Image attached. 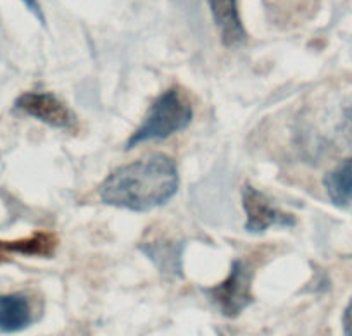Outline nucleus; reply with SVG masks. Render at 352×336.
Masks as SVG:
<instances>
[{"instance_id":"1","label":"nucleus","mask_w":352,"mask_h":336,"mask_svg":"<svg viewBox=\"0 0 352 336\" xmlns=\"http://www.w3.org/2000/svg\"><path fill=\"white\" fill-rule=\"evenodd\" d=\"M178 186L176 162L169 155L155 154L114 169L100 185L99 195L111 207L145 212L168 203Z\"/></svg>"},{"instance_id":"2","label":"nucleus","mask_w":352,"mask_h":336,"mask_svg":"<svg viewBox=\"0 0 352 336\" xmlns=\"http://www.w3.org/2000/svg\"><path fill=\"white\" fill-rule=\"evenodd\" d=\"M192 117L194 112L190 104L180 97L178 90L171 88L152 102L145 120L128 138L126 148L130 150L145 142L166 140L171 135L184 131L192 123Z\"/></svg>"},{"instance_id":"3","label":"nucleus","mask_w":352,"mask_h":336,"mask_svg":"<svg viewBox=\"0 0 352 336\" xmlns=\"http://www.w3.org/2000/svg\"><path fill=\"white\" fill-rule=\"evenodd\" d=\"M254 269L245 260H235L225 281L208 288L206 295L226 317H236L254 302Z\"/></svg>"},{"instance_id":"4","label":"nucleus","mask_w":352,"mask_h":336,"mask_svg":"<svg viewBox=\"0 0 352 336\" xmlns=\"http://www.w3.org/2000/svg\"><path fill=\"white\" fill-rule=\"evenodd\" d=\"M242 203L247 214L245 229L249 233H263L273 226H294L296 217L273 205L259 190L252 185L242 188Z\"/></svg>"},{"instance_id":"5","label":"nucleus","mask_w":352,"mask_h":336,"mask_svg":"<svg viewBox=\"0 0 352 336\" xmlns=\"http://www.w3.org/2000/svg\"><path fill=\"white\" fill-rule=\"evenodd\" d=\"M14 107L49 126L60 128V130L76 126V116L73 111L52 93L28 91L16 100Z\"/></svg>"},{"instance_id":"6","label":"nucleus","mask_w":352,"mask_h":336,"mask_svg":"<svg viewBox=\"0 0 352 336\" xmlns=\"http://www.w3.org/2000/svg\"><path fill=\"white\" fill-rule=\"evenodd\" d=\"M208 4L223 45H242L247 40V33L239 14V0H208Z\"/></svg>"},{"instance_id":"7","label":"nucleus","mask_w":352,"mask_h":336,"mask_svg":"<svg viewBox=\"0 0 352 336\" xmlns=\"http://www.w3.org/2000/svg\"><path fill=\"white\" fill-rule=\"evenodd\" d=\"M33 321L32 304L23 293L0 295V333H18Z\"/></svg>"},{"instance_id":"8","label":"nucleus","mask_w":352,"mask_h":336,"mask_svg":"<svg viewBox=\"0 0 352 336\" xmlns=\"http://www.w3.org/2000/svg\"><path fill=\"white\" fill-rule=\"evenodd\" d=\"M324 190L331 203L345 210H352V157L331 169L324 176Z\"/></svg>"},{"instance_id":"9","label":"nucleus","mask_w":352,"mask_h":336,"mask_svg":"<svg viewBox=\"0 0 352 336\" xmlns=\"http://www.w3.org/2000/svg\"><path fill=\"white\" fill-rule=\"evenodd\" d=\"M144 252H147V256L151 257L155 262V266H159V269L164 271V273H176V266L180 264V257L176 256V250L173 245L168 243H157V245H151L147 249H142Z\"/></svg>"},{"instance_id":"10","label":"nucleus","mask_w":352,"mask_h":336,"mask_svg":"<svg viewBox=\"0 0 352 336\" xmlns=\"http://www.w3.org/2000/svg\"><path fill=\"white\" fill-rule=\"evenodd\" d=\"M340 131L347 140L352 142V104L349 107H345L344 114H342Z\"/></svg>"},{"instance_id":"11","label":"nucleus","mask_w":352,"mask_h":336,"mask_svg":"<svg viewBox=\"0 0 352 336\" xmlns=\"http://www.w3.org/2000/svg\"><path fill=\"white\" fill-rule=\"evenodd\" d=\"M21 2L26 5V8H28V11L32 12V14L35 16V18L38 19L42 25H45V14H43L42 8H40L38 0H21Z\"/></svg>"},{"instance_id":"12","label":"nucleus","mask_w":352,"mask_h":336,"mask_svg":"<svg viewBox=\"0 0 352 336\" xmlns=\"http://www.w3.org/2000/svg\"><path fill=\"white\" fill-rule=\"evenodd\" d=\"M344 335L352 336V298L344 312Z\"/></svg>"},{"instance_id":"13","label":"nucleus","mask_w":352,"mask_h":336,"mask_svg":"<svg viewBox=\"0 0 352 336\" xmlns=\"http://www.w3.org/2000/svg\"><path fill=\"white\" fill-rule=\"evenodd\" d=\"M6 252H8L6 242H0V262H2V260H6Z\"/></svg>"}]
</instances>
